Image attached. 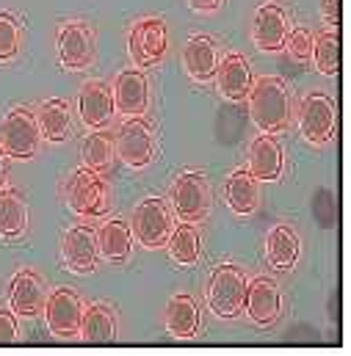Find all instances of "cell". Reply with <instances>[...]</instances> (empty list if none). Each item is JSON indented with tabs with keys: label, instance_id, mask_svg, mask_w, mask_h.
<instances>
[{
	"label": "cell",
	"instance_id": "cell-1",
	"mask_svg": "<svg viewBox=\"0 0 351 356\" xmlns=\"http://www.w3.org/2000/svg\"><path fill=\"white\" fill-rule=\"evenodd\" d=\"M247 99H249V116L260 133H282L290 124L293 105H290V91L282 78L263 75L252 81Z\"/></svg>",
	"mask_w": 351,
	"mask_h": 356
},
{
	"label": "cell",
	"instance_id": "cell-2",
	"mask_svg": "<svg viewBox=\"0 0 351 356\" xmlns=\"http://www.w3.org/2000/svg\"><path fill=\"white\" fill-rule=\"evenodd\" d=\"M247 298V273L233 263L216 266L208 282V307L216 318L230 321L244 312Z\"/></svg>",
	"mask_w": 351,
	"mask_h": 356
},
{
	"label": "cell",
	"instance_id": "cell-3",
	"mask_svg": "<svg viewBox=\"0 0 351 356\" xmlns=\"http://www.w3.org/2000/svg\"><path fill=\"white\" fill-rule=\"evenodd\" d=\"M335 127H338V105L329 94L324 91H313L302 99L299 105V133L302 138L321 149L332 141L335 136Z\"/></svg>",
	"mask_w": 351,
	"mask_h": 356
},
{
	"label": "cell",
	"instance_id": "cell-4",
	"mask_svg": "<svg viewBox=\"0 0 351 356\" xmlns=\"http://www.w3.org/2000/svg\"><path fill=\"white\" fill-rule=\"evenodd\" d=\"M166 50H169V28L161 17H144L130 28L127 53H130V61L139 70L161 64Z\"/></svg>",
	"mask_w": 351,
	"mask_h": 356
},
{
	"label": "cell",
	"instance_id": "cell-5",
	"mask_svg": "<svg viewBox=\"0 0 351 356\" xmlns=\"http://www.w3.org/2000/svg\"><path fill=\"white\" fill-rule=\"evenodd\" d=\"M39 124H36V113L28 105H17L6 113L3 119V136H0V147L8 158L14 161H31L39 149Z\"/></svg>",
	"mask_w": 351,
	"mask_h": 356
},
{
	"label": "cell",
	"instance_id": "cell-6",
	"mask_svg": "<svg viewBox=\"0 0 351 356\" xmlns=\"http://www.w3.org/2000/svg\"><path fill=\"white\" fill-rule=\"evenodd\" d=\"M169 199L180 221L199 224L210 213V179L205 172H182L169 191Z\"/></svg>",
	"mask_w": 351,
	"mask_h": 356
},
{
	"label": "cell",
	"instance_id": "cell-7",
	"mask_svg": "<svg viewBox=\"0 0 351 356\" xmlns=\"http://www.w3.org/2000/svg\"><path fill=\"white\" fill-rule=\"evenodd\" d=\"M172 213H169V204L166 199L161 196H147L136 204L133 210V238H139V243L144 249H161L172 232Z\"/></svg>",
	"mask_w": 351,
	"mask_h": 356
},
{
	"label": "cell",
	"instance_id": "cell-8",
	"mask_svg": "<svg viewBox=\"0 0 351 356\" xmlns=\"http://www.w3.org/2000/svg\"><path fill=\"white\" fill-rule=\"evenodd\" d=\"M114 144H116V152H119L122 163L130 166V169H144L158 155V138H155V133H153V127L144 116H130L122 124Z\"/></svg>",
	"mask_w": 351,
	"mask_h": 356
},
{
	"label": "cell",
	"instance_id": "cell-9",
	"mask_svg": "<svg viewBox=\"0 0 351 356\" xmlns=\"http://www.w3.org/2000/svg\"><path fill=\"white\" fill-rule=\"evenodd\" d=\"M67 207L75 216H105L108 213V185L91 169H78L67 179Z\"/></svg>",
	"mask_w": 351,
	"mask_h": 356
},
{
	"label": "cell",
	"instance_id": "cell-10",
	"mask_svg": "<svg viewBox=\"0 0 351 356\" xmlns=\"http://www.w3.org/2000/svg\"><path fill=\"white\" fill-rule=\"evenodd\" d=\"M45 326L61 337V340H72L78 337L81 329V315H84V301L75 290L70 287H56L50 296H45Z\"/></svg>",
	"mask_w": 351,
	"mask_h": 356
},
{
	"label": "cell",
	"instance_id": "cell-11",
	"mask_svg": "<svg viewBox=\"0 0 351 356\" xmlns=\"http://www.w3.org/2000/svg\"><path fill=\"white\" fill-rule=\"evenodd\" d=\"M58 61L70 72H81L94 61V31L86 22H64L58 28Z\"/></svg>",
	"mask_w": 351,
	"mask_h": 356
},
{
	"label": "cell",
	"instance_id": "cell-12",
	"mask_svg": "<svg viewBox=\"0 0 351 356\" xmlns=\"http://www.w3.org/2000/svg\"><path fill=\"white\" fill-rule=\"evenodd\" d=\"M244 309L249 315V321L255 326H274L279 312H282V293L279 284L271 276H258L252 282H247V298H244Z\"/></svg>",
	"mask_w": 351,
	"mask_h": 356
},
{
	"label": "cell",
	"instance_id": "cell-13",
	"mask_svg": "<svg viewBox=\"0 0 351 356\" xmlns=\"http://www.w3.org/2000/svg\"><path fill=\"white\" fill-rule=\"evenodd\" d=\"M114 111L122 113V116H144L147 108H150V83L144 78V72L136 67V70H125L116 75L114 81Z\"/></svg>",
	"mask_w": 351,
	"mask_h": 356
},
{
	"label": "cell",
	"instance_id": "cell-14",
	"mask_svg": "<svg viewBox=\"0 0 351 356\" xmlns=\"http://www.w3.org/2000/svg\"><path fill=\"white\" fill-rule=\"evenodd\" d=\"M290 25H288V14L282 6L276 3H263L255 11L252 19V42L260 53H279L285 47V36H288Z\"/></svg>",
	"mask_w": 351,
	"mask_h": 356
},
{
	"label": "cell",
	"instance_id": "cell-15",
	"mask_svg": "<svg viewBox=\"0 0 351 356\" xmlns=\"http://www.w3.org/2000/svg\"><path fill=\"white\" fill-rule=\"evenodd\" d=\"M213 78H216V89L227 102H244L252 81H255L249 61L238 53H227L224 58H219Z\"/></svg>",
	"mask_w": 351,
	"mask_h": 356
},
{
	"label": "cell",
	"instance_id": "cell-16",
	"mask_svg": "<svg viewBox=\"0 0 351 356\" xmlns=\"http://www.w3.org/2000/svg\"><path fill=\"white\" fill-rule=\"evenodd\" d=\"M42 304H45L42 276L33 268L17 270L11 276V284H8V309L20 318H33V315H39Z\"/></svg>",
	"mask_w": 351,
	"mask_h": 356
},
{
	"label": "cell",
	"instance_id": "cell-17",
	"mask_svg": "<svg viewBox=\"0 0 351 356\" xmlns=\"http://www.w3.org/2000/svg\"><path fill=\"white\" fill-rule=\"evenodd\" d=\"M61 260H64V268L72 270V273H91L100 263L97 232L91 227H72L64 235Z\"/></svg>",
	"mask_w": 351,
	"mask_h": 356
},
{
	"label": "cell",
	"instance_id": "cell-18",
	"mask_svg": "<svg viewBox=\"0 0 351 356\" xmlns=\"http://www.w3.org/2000/svg\"><path fill=\"white\" fill-rule=\"evenodd\" d=\"M78 116H81L84 127H88V130L105 127L114 119L111 86L102 83V81H86L81 94H78Z\"/></svg>",
	"mask_w": 351,
	"mask_h": 356
},
{
	"label": "cell",
	"instance_id": "cell-19",
	"mask_svg": "<svg viewBox=\"0 0 351 356\" xmlns=\"http://www.w3.org/2000/svg\"><path fill=\"white\" fill-rule=\"evenodd\" d=\"M219 64V47L210 36L194 33L182 47V67L194 83H208Z\"/></svg>",
	"mask_w": 351,
	"mask_h": 356
},
{
	"label": "cell",
	"instance_id": "cell-20",
	"mask_svg": "<svg viewBox=\"0 0 351 356\" xmlns=\"http://www.w3.org/2000/svg\"><path fill=\"white\" fill-rule=\"evenodd\" d=\"M302 254L299 232L288 224H276L265 235V263L274 270H293Z\"/></svg>",
	"mask_w": 351,
	"mask_h": 356
},
{
	"label": "cell",
	"instance_id": "cell-21",
	"mask_svg": "<svg viewBox=\"0 0 351 356\" xmlns=\"http://www.w3.org/2000/svg\"><path fill=\"white\" fill-rule=\"evenodd\" d=\"M133 229L125 218H108L97 229V252L105 263H125L133 252Z\"/></svg>",
	"mask_w": 351,
	"mask_h": 356
},
{
	"label": "cell",
	"instance_id": "cell-22",
	"mask_svg": "<svg viewBox=\"0 0 351 356\" xmlns=\"http://www.w3.org/2000/svg\"><path fill=\"white\" fill-rule=\"evenodd\" d=\"M36 124H39V136L50 144H64L70 138V127H72V108L67 99L53 97L45 99L36 111Z\"/></svg>",
	"mask_w": 351,
	"mask_h": 356
},
{
	"label": "cell",
	"instance_id": "cell-23",
	"mask_svg": "<svg viewBox=\"0 0 351 356\" xmlns=\"http://www.w3.org/2000/svg\"><path fill=\"white\" fill-rule=\"evenodd\" d=\"M164 326L175 340L196 337V332H199V307H196L194 296L177 293L169 298V304L164 309Z\"/></svg>",
	"mask_w": 351,
	"mask_h": 356
},
{
	"label": "cell",
	"instance_id": "cell-24",
	"mask_svg": "<svg viewBox=\"0 0 351 356\" xmlns=\"http://www.w3.org/2000/svg\"><path fill=\"white\" fill-rule=\"evenodd\" d=\"M249 172L258 182H274L282 175V144L274 133H263L252 141L249 149Z\"/></svg>",
	"mask_w": 351,
	"mask_h": 356
},
{
	"label": "cell",
	"instance_id": "cell-25",
	"mask_svg": "<svg viewBox=\"0 0 351 356\" xmlns=\"http://www.w3.org/2000/svg\"><path fill=\"white\" fill-rule=\"evenodd\" d=\"M224 196H227V204L235 216H252L258 210V202H260L258 179L252 177L249 169H238L224 182Z\"/></svg>",
	"mask_w": 351,
	"mask_h": 356
},
{
	"label": "cell",
	"instance_id": "cell-26",
	"mask_svg": "<svg viewBox=\"0 0 351 356\" xmlns=\"http://www.w3.org/2000/svg\"><path fill=\"white\" fill-rule=\"evenodd\" d=\"M28 229V204L14 188H0V238L17 241Z\"/></svg>",
	"mask_w": 351,
	"mask_h": 356
},
{
	"label": "cell",
	"instance_id": "cell-27",
	"mask_svg": "<svg viewBox=\"0 0 351 356\" xmlns=\"http://www.w3.org/2000/svg\"><path fill=\"white\" fill-rule=\"evenodd\" d=\"M169 249V257L175 260L177 266L191 268L199 263V254H202V238L196 232V224H188V221H180L177 227H172L166 243Z\"/></svg>",
	"mask_w": 351,
	"mask_h": 356
},
{
	"label": "cell",
	"instance_id": "cell-28",
	"mask_svg": "<svg viewBox=\"0 0 351 356\" xmlns=\"http://www.w3.org/2000/svg\"><path fill=\"white\" fill-rule=\"evenodd\" d=\"M78 337L86 343H111L116 340V315L105 304H88L81 315V329Z\"/></svg>",
	"mask_w": 351,
	"mask_h": 356
},
{
	"label": "cell",
	"instance_id": "cell-29",
	"mask_svg": "<svg viewBox=\"0 0 351 356\" xmlns=\"http://www.w3.org/2000/svg\"><path fill=\"white\" fill-rule=\"evenodd\" d=\"M114 152H116V144H114V136L108 130H91L84 144H81V158H84V166L102 175L114 166Z\"/></svg>",
	"mask_w": 351,
	"mask_h": 356
},
{
	"label": "cell",
	"instance_id": "cell-30",
	"mask_svg": "<svg viewBox=\"0 0 351 356\" xmlns=\"http://www.w3.org/2000/svg\"><path fill=\"white\" fill-rule=\"evenodd\" d=\"M315 70L324 78H335L341 72V61H343V44H341V33L327 31L321 36L313 39V58Z\"/></svg>",
	"mask_w": 351,
	"mask_h": 356
},
{
	"label": "cell",
	"instance_id": "cell-31",
	"mask_svg": "<svg viewBox=\"0 0 351 356\" xmlns=\"http://www.w3.org/2000/svg\"><path fill=\"white\" fill-rule=\"evenodd\" d=\"M22 44V28L11 11H0V64L17 58Z\"/></svg>",
	"mask_w": 351,
	"mask_h": 356
},
{
	"label": "cell",
	"instance_id": "cell-32",
	"mask_svg": "<svg viewBox=\"0 0 351 356\" xmlns=\"http://www.w3.org/2000/svg\"><path fill=\"white\" fill-rule=\"evenodd\" d=\"M313 33H310V28H304V25H299V28H293V31H288V36H285V50L296 58V61H310L313 58Z\"/></svg>",
	"mask_w": 351,
	"mask_h": 356
},
{
	"label": "cell",
	"instance_id": "cell-33",
	"mask_svg": "<svg viewBox=\"0 0 351 356\" xmlns=\"http://www.w3.org/2000/svg\"><path fill=\"white\" fill-rule=\"evenodd\" d=\"M20 334H17V318L11 309L0 307V343H14Z\"/></svg>",
	"mask_w": 351,
	"mask_h": 356
},
{
	"label": "cell",
	"instance_id": "cell-34",
	"mask_svg": "<svg viewBox=\"0 0 351 356\" xmlns=\"http://www.w3.org/2000/svg\"><path fill=\"white\" fill-rule=\"evenodd\" d=\"M341 0H321V17L327 25L332 28H341Z\"/></svg>",
	"mask_w": 351,
	"mask_h": 356
},
{
	"label": "cell",
	"instance_id": "cell-35",
	"mask_svg": "<svg viewBox=\"0 0 351 356\" xmlns=\"http://www.w3.org/2000/svg\"><path fill=\"white\" fill-rule=\"evenodd\" d=\"M185 3H188L191 11H196V14H210V11H219L224 0H185Z\"/></svg>",
	"mask_w": 351,
	"mask_h": 356
},
{
	"label": "cell",
	"instance_id": "cell-36",
	"mask_svg": "<svg viewBox=\"0 0 351 356\" xmlns=\"http://www.w3.org/2000/svg\"><path fill=\"white\" fill-rule=\"evenodd\" d=\"M6 172H8V169H6V152H3V147H0V188L6 185Z\"/></svg>",
	"mask_w": 351,
	"mask_h": 356
}]
</instances>
